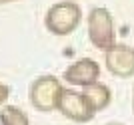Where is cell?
Segmentation results:
<instances>
[{"label": "cell", "mask_w": 134, "mask_h": 125, "mask_svg": "<svg viewBox=\"0 0 134 125\" xmlns=\"http://www.w3.org/2000/svg\"><path fill=\"white\" fill-rule=\"evenodd\" d=\"M104 68L114 77L130 80L134 77V48L128 44H114L104 52Z\"/></svg>", "instance_id": "obj_5"}, {"label": "cell", "mask_w": 134, "mask_h": 125, "mask_svg": "<svg viewBox=\"0 0 134 125\" xmlns=\"http://www.w3.org/2000/svg\"><path fill=\"white\" fill-rule=\"evenodd\" d=\"M82 93L86 97V101L90 103V107L94 109V113L104 111L112 103V89L106 83H102L100 80L90 83V85H86V87H82Z\"/></svg>", "instance_id": "obj_7"}, {"label": "cell", "mask_w": 134, "mask_h": 125, "mask_svg": "<svg viewBox=\"0 0 134 125\" xmlns=\"http://www.w3.org/2000/svg\"><path fill=\"white\" fill-rule=\"evenodd\" d=\"M100 64L92 58H80L66 65V70L62 71V80L70 87H86L100 80Z\"/></svg>", "instance_id": "obj_6"}, {"label": "cell", "mask_w": 134, "mask_h": 125, "mask_svg": "<svg viewBox=\"0 0 134 125\" xmlns=\"http://www.w3.org/2000/svg\"><path fill=\"white\" fill-rule=\"evenodd\" d=\"M62 82L52 74H42L34 77L28 87V99L36 111L40 113H52L56 111V101L62 91Z\"/></svg>", "instance_id": "obj_3"}, {"label": "cell", "mask_w": 134, "mask_h": 125, "mask_svg": "<svg viewBox=\"0 0 134 125\" xmlns=\"http://www.w3.org/2000/svg\"><path fill=\"white\" fill-rule=\"evenodd\" d=\"M56 111L62 117L70 119L72 123H88V121H92L96 117L94 109L90 107V103L86 101L84 93L70 87V85L62 87L60 97L56 101Z\"/></svg>", "instance_id": "obj_4"}, {"label": "cell", "mask_w": 134, "mask_h": 125, "mask_svg": "<svg viewBox=\"0 0 134 125\" xmlns=\"http://www.w3.org/2000/svg\"><path fill=\"white\" fill-rule=\"evenodd\" d=\"M88 40L96 50H100L102 54L108 48L116 44V28H114V16L106 6H94L88 12Z\"/></svg>", "instance_id": "obj_2"}, {"label": "cell", "mask_w": 134, "mask_h": 125, "mask_svg": "<svg viewBox=\"0 0 134 125\" xmlns=\"http://www.w3.org/2000/svg\"><path fill=\"white\" fill-rule=\"evenodd\" d=\"M104 125H124V123H120V121H110V123H104Z\"/></svg>", "instance_id": "obj_11"}, {"label": "cell", "mask_w": 134, "mask_h": 125, "mask_svg": "<svg viewBox=\"0 0 134 125\" xmlns=\"http://www.w3.org/2000/svg\"><path fill=\"white\" fill-rule=\"evenodd\" d=\"M132 113H134V87H132Z\"/></svg>", "instance_id": "obj_12"}, {"label": "cell", "mask_w": 134, "mask_h": 125, "mask_svg": "<svg viewBox=\"0 0 134 125\" xmlns=\"http://www.w3.org/2000/svg\"><path fill=\"white\" fill-rule=\"evenodd\" d=\"M10 93H12V87L8 85V83L0 82V107L6 105V101H8V97H10Z\"/></svg>", "instance_id": "obj_9"}, {"label": "cell", "mask_w": 134, "mask_h": 125, "mask_svg": "<svg viewBox=\"0 0 134 125\" xmlns=\"http://www.w3.org/2000/svg\"><path fill=\"white\" fill-rule=\"evenodd\" d=\"M12 2H18V0H0V6L2 4H12Z\"/></svg>", "instance_id": "obj_10"}, {"label": "cell", "mask_w": 134, "mask_h": 125, "mask_svg": "<svg viewBox=\"0 0 134 125\" xmlns=\"http://www.w3.org/2000/svg\"><path fill=\"white\" fill-rule=\"evenodd\" d=\"M82 6L74 0H60L48 6V10L44 14V28L52 36L64 38L76 32V28L82 22Z\"/></svg>", "instance_id": "obj_1"}, {"label": "cell", "mask_w": 134, "mask_h": 125, "mask_svg": "<svg viewBox=\"0 0 134 125\" xmlns=\"http://www.w3.org/2000/svg\"><path fill=\"white\" fill-rule=\"evenodd\" d=\"M0 125H30V117L22 107L6 103L0 107Z\"/></svg>", "instance_id": "obj_8"}]
</instances>
